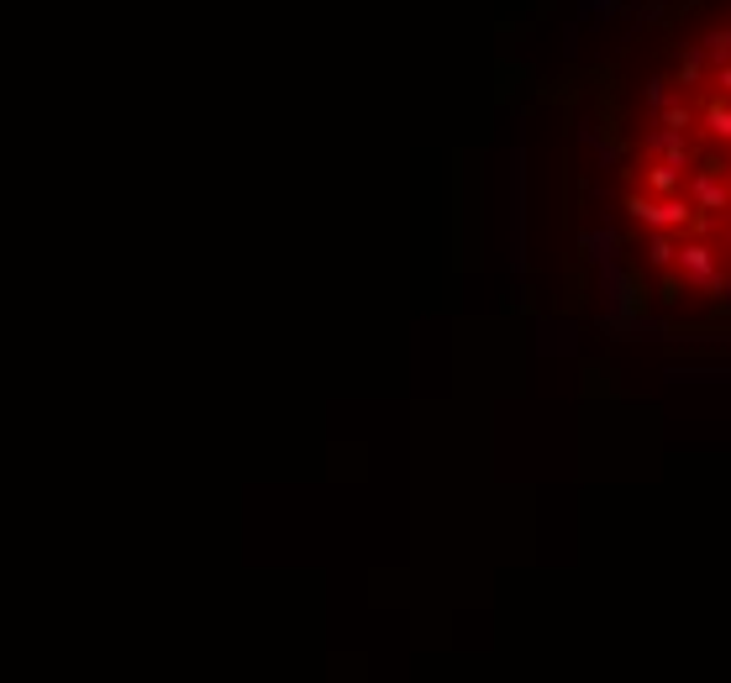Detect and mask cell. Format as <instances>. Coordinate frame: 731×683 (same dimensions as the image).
<instances>
[{"instance_id": "cell-1", "label": "cell", "mask_w": 731, "mask_h": 683, "mask_svg": "<svg viewBox=\"0 0 731 683\" xmlns=\"http://www.w3.org/2000/svg\"><path fill=\"white\" fill-rule=\"evenodd\" d=\"M626 216H632L637 226H647V232H695V205H689V195H626Z\"/></svg>"}, {"instance_id": "cell-2", "label": "cell", "mask_w": 731, "mask_h": 683, "mask_svg": "<svg viewBox=\"0 0 731 683\" xmlns=\"http://www.w3.org/2000/svg\"><path fill=\"white\" fill-rule=\"evenodd\" d=\"M674 274L684 284L705 289V295H731V279L721 274V253L710 247L705 237H684L679 253H674Z\"/></svg>"}, {"instance_id": "cell-3", "label": "cell", "mask_w": 731, "mask_h": 683, "mask_svg": "<svg viewBox=\"0 0 731 683\" xmlns=\"http://www.w3.org/2000/svg\"><path fill=\"white\" fill-rule=\"evenodd\" d=\"M684 195H689V205H695V216L721 221V216L731 211L726 163H721V158H700V163H695V174H689V184H684Z\"/></svg>"}, {"instance_id": "cell-4", "label": "cell", "mask_w": 731, "mask_h": 683, "mask_svg": "<svg viewBox=\"0 0 731 683\" xmlns=\"http://www.w3.org/2000/svg\"><path fill=\"white\" fill-rule=\"evenodd\" d=\"M642 153L647 158H658V163H668V169H689V163H695V148H689V132H668V127H658L653 137L642 142Z\"/></svg>"}, {"instance_id": "cell-5", "label": "cell", "mask_w": 731, "mask_h": 683, "mask_svg": "<svg viewBox=\"0 0 731 683\" xmlns=\"http://www.w3.org/2000/svg\"><path fill=\"white\" fill-rule=\"evenodd\" d=\"M695 121H700V132H705L710 142H721V148L731 142V100H726V95H710L705 106L695 111Z\"/></svg>"}, {"instance_id": "cell-6", "label": "cell", "mask_w": 731, "mask_h": 683, "mask_svg": "<svg viewBox=\"0 0 731 683\" xmlns=\"http://www.w3.org/2000/svg\"><path fill=\"white\" fill-rule=\"evenodd\" d=\"M642 195H684V174L668 163H653V169H642Z\"/></svg>"}, {"instance_id": "cell-7", "label": "cell", "mask_w": 731, "mask_h": 683, "mask_svg": "<svg viewBox=\"0 0 731 683\" xmlns=\"http://www.w3.org/2000/svg\"><path fill=\"white\" fill-rule=\"evenodd\" d=\"M674 253H679L674 232H653V237H647V263H653V268H674Z\"/></svg>"}, {"instance_id": "cell-8", "label": "cell", "mask_w": 731, "mask_h": 683, "mask_svg": "<svg viewBox=\"0 0 731 683\" xmlns=\"http://www.w3.org/2000/svg\"><path fill=\"white\" fill-rule=\"evenodd\" d=\"M705 74H710V64L700 58V48H684V53H679V74H674V85H700Z\"/></svg>"}, {"instance_id": "cell-9", "label": "cell", "mask_w": 731, "mask_h": 683, "mask_svg": "<svg viewBox=\"0 0 731 683\" xmlns=\"http://www.w3.org/2000/svg\"><path fill=\"white\" fill-rule=\"evenodd\" d=\"M700 58H705L710 69H716V64H731V32H710L705 43H700Z\"/></svg>"}, {"instance_id": "cell-10", "label": "cell", "mask_w": 731, "mask_h": 683, "mask_svg": "<svg viewBox=\"0 0 731 683\" xmlns=\"http://www.w3.org/2000/svg\"><path fill=\"white\" fill-rule=\"evenodd\" d=\"M658 121H663L668 132H689V127H695V111H689L684 100H668V106L658 111Z\"/></svg>"}, {"instance_id": "cell-11", "label": "cell", "mask_w": 731, "mask_h": 683, "mask_svg": "<svg viewBox=\"0 0 731 683\" xmlns=\"http://www.w3.org/2000/svg\"><path fill=\"white\" fill-rule=\"evenodd\" d=\"M721 221H726V242H731V211H726V216H721Z\"/></svg>"}, {"instance_id": "cell-12", "label": "cell", "mask_w": 731, "mask_h": 683, "mask_svg": "<svg viewBox=\"0 0 731 683\" xmlns=\"http://www.w3.org/2000/svg\"><path fill=\"white\" fill-rule=\"evenodd\" d=\"M726 169H731V142H726Z\"/></svg>"}, {"instance_id": "cell-13", "label": "cell", "mask_w": 731, "mask_h": 683, "mask_svg": "<svg viewBox=\"0 0 731 683\" xmlns=\"http://www.w3.org/2000/svg\"><path fill=\"white\" fill-rule=\"evenodd\" d=\"M726 32H731V27H726Z\"/></svg>"}]
</instances>
